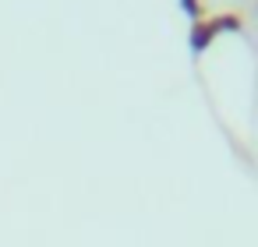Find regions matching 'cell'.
Instances as JSON below:
<instances>
[{
  "label": "cell",
  "mask_w": 258,
  "mask_h": 247,
  "mask_svg": "<svg viewBox=\"0 0 258 247\" xmlns=\"http://www.w3.org/2000/svg\"><path fill=\"white\" fill-rule=\"evenodd\" d=\"M212 43H216V29H212V22H209V18L195 22V25H191V53L198 57V53L209 50Z\"/></svg>",
  "instance_id": "obj_1"
},
{
  "label": "cell",
  "mask_w": 258,
  "mask_h": 247,
  "mask_svg": "<svg viewBox=\"0 0 258 247\" xmlns=\"http://www.w3.org/2000/svg\"><path fill=\"white\" fill-rule=\"evenodd\" d=\"M209 22H212L216 36H223V32H244V15L240 11H219V15H209Z\"/></svg>",
  "instance_id": "obj_2"
},
{
  "label": "cell",
  "mask_w": 258,
  "mask_h": 247,
  "mask_svg": "<svg viewBox=\"0 0 258 247\" xmlns=\"http://www.w3.org/2000/svg\"><path fill=\"white\" fill-rule=\"evenodd\" d=\"M184 4V11L191 15V22H202L205 18V8H202V0H180Z\"/></svg>",
  "instance_id": "obj_3"
}]
</instances>
